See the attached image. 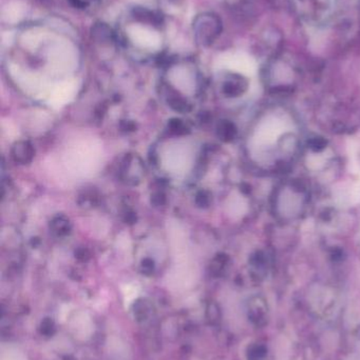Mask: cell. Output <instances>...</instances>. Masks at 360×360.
<instances>
[{
  "mask_svg": "<svg viewBox=\"0 0 360 360\" xmlns=\"http://www.w3.org/2000/svg\"><path fill=\"white\" fill-rule=\"evenodd\" d=\"M296 16L314 27L329 25L337 14L338 0H290Z\"/></svg>",
  "mask_w": 360,
  "mask_h": 360,
  "instance_id": "1",
  "label": "cell"
},
{
  "mask_svg": "<svg viewBox=\"0 0 360 360\" xmlns=\"http://www.w3.org/2000/svg\"><path fill=\"white\" fill-rule=\"evenodd\" d=\"M299 72L295 63L285 55L274 54L263 69V80L266 86L274 90L293 88Z\"/></svg>",
  "mask_w": 360,
  "mask_h": 360,
  "instance_id": "2",
  "label": "cell"
},
{
  "mask_svg": "<svg viewBox=\"0 0 360 360\" xmlns=\"http://www.w3.org/2000/svg\"><path fill=\"white\" fill-rule=\"evenodd\" d=\"M222 30L221 18L213 13H203L194 19V37L201 46L213 44L221 35Z\"/></svg>",
  "mask_w": 360,
  "mask_h": 360,
  "instance_id": "3",
  "label": "cell"
},
{
  "mask_svg": "<svg viewBox=\"0 0 360 360\" xmlns=\"http://www.w3.org/2000/svg\"><path fill=\"white\" fill-rule=\"evenodd\" d=\"M247 316L256 327H263L268 323V309L264 298L256 296L249 300L247 306Z\"/></svg>",
  "mask_w": 360,
  "mask_h": 360,
  "instance_id": "4",
  "label": "cell"
},
{
  "mask_svg": "<svg viewBox=\"0 0 360 360\" xmlns=\"http://www.w3.org/2000/svg\"><path fill=\"white\" fill-rule=\"evenodd\" d=\"M249 89V80L241 74L230 73L224 78L222 90L228 97H239Z\"/></svg>",
  "mask_w": 360,
  "mask_h": 360,
  "instance_id": "5",
  "label": "cell"
},
{
  "mask_svg": "<svg viewBox=\"0 0 360 360\" xmlns=\"http://www.w3.org/2000/svg\"><path fill=\"white\" fill-rule=\"evenodd\" d=\"M268 356V348L262 344H252L247 351V360H264Z\"/></svg>",
  "mask_w": 360,
  "mask_h": 360,
  "instance_id": "6",
  "label": "cell"
}]
</instances>
